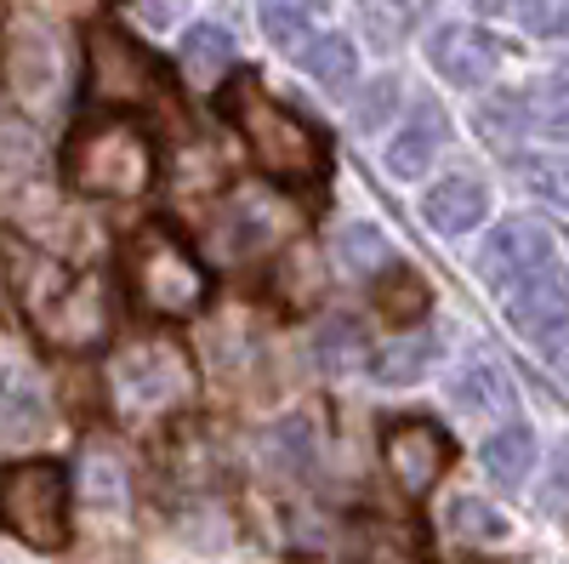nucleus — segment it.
<instances>
[{
    "mask_svg": "<svg viewBox=\"0 0 569 564\" xmlns=\"http://www.w3.org/2000/svg\"><path fill=\"white\" fill-rule=\"evenodd\" d=\"M485 211H490V188H485L479 177H445L439 188H427V200H421L427 228H439V234L479 228Z\"/></svg>",
    "mask_w": 569,
    "mask_h": 564,
    "instance_id": "nucleus-17",
    "label": "nucleus"
},
{
    "mask_svg": "<svg viewBox=\"0 0 569 564\" xmlns=\"http://www.w3.org/2000/svg\"><path fill=\"white\" fill-rule=\"evenodd\" d=\"M433 359H439V343L427 337V332H416V337H393L382 354H370V365H376V383H393V388L421 383V376L433 370Z\"/></svg>",
    "mask_w": 569,
    "mask_h": 564,
    "instance_id": "nucleus-22",
    "label": "nucleus"
},
{
    "mask_svg": "<svg viewBox=\"0 0 569 564\" xmlns=\"http://www.w3.org/2000/svg\"><path fill=\"white\" fill-rule=\"evenodd\" d=\"M552 268V228L536 222V217H507L485 234V251H479V279L485 286H518V279H530Z\"/></svg>",
    "mask_w": 569,
    "mask_h": 564,
    "instance_id": "nucleus-10",
    "label": "nucleus"
},
{
    "mask_svg": "<svg viewBox=\"0 0 569 564\" xmlns=\"http://www.w3.org/2000/svg\"><path fill=\"white\" fill-rule=\"evenodd\" d=\"M445 137H450V126H445V115L433 109V103H421L399 131H393V144H388V171L393 177H421L427 166L439 160V149H445Z\"/></svg>",
    "mask_w": 569,
    "mask_h": 564,
    "instance_id": "nucleus-18",
    "label": "nucleus"
},
{
    "mask_svg": "<svg viewBox=\"0 0 569 564\" xmlns=\"http://www.w3.org/2000/svg\"><path fill=\"white\" fill-rule=\"evenodd\" d=\"M507 314H512L518 332L541 343L552 325L569 319V274L541 268V274H530V279H518V286H507Z\"/></svg>",
    "mask_w": 569,
    "mask_h": 564,
    "instance_id": "nucleus-13",
    "label": "nucleus"
},
{
    "mask_svg": "<svg viewBox=\"0 0 569 564\" xmlns=\"http://www.w3.org/2000/svg\"><path fill=\"white\" fill-rule=\"evenodd\" d=\"M518 177H525L541 200L569 211V155H530V160H518Z\"/></svg>",
    "mask_w": 569,
    "mask_h": 564,
    "instance_id": "nucleus-27",
    "label": "nucleus"
},
{
    "mask_svg": "<svg viewBox=\"0 0 569 564\" xmlns=\"http://www.w3.org/2000/svg\"><path fill=\"white\" fill-rule=\"evenodd\" d=\"M0 257L12 268V297L29 314V325L63 354H86L109 337V286L98 274H69L34 246L0 240Z\"/></svg>",
    "mask_w": 569,
    "mask_h": 564,
    "instance_id": "nucleus-1",
    "label": "nucleus"
},
{
    "mask_svg": "<svg viewBox=\"0 0 569 564\" xmlns=\"http://www.w3.org/2000/svg\"><path fill=\"white\" fill-rule=\"evenodd\" d=\"M103 383H109V405L126 422H154V416L188 410L194 394H200L194 359H188V348L166 332L120 343L103 365Z\"/></svg>",
    "mask_w": 569,
    "mask_h": 564,
    "instance_id": "nucleus-3",
    "label": "nucleus"
},
{
    "mask_svg": "<svg viewBox=\"0 0 569 564\" xmlns=\"http://www.w3.org/2000/svg\"><path fill=\"white\" fill-rule=\"evenodd\" d=\"M541 354L552 359V370L569 383V319H563V325H552V332L541 337Z\"/></svg>",
    "mask_w": 569,
    "mask_h": 564,
    "instance_id": "nucleus-34",
    "label": "nucleus"
},
{
    "mask_svg": "<svg viewBox=\"0 0 569 564\" xmlns=\"http://www.w3.org/2000/svg\"><path fill=\"white\" fill-rule=\"evenodd\" d=\"M313 359H319L325 370H359V365L370 359V343H365V332H359V319H330V325H319Z\"/></svg>",
    "mask_w": 569,
    "mask_h": 564,
    "instance_id": "nucleus-25",
    "label": "nucleus"
},
{
    "mask_svg": "<svg viewBox=\"0 0 569 564\" xmlns=\"http://www.w3.org/2000/svg\"><path fill=\"white\" fill-rule=\"evenodd\" d=\"M177 63L194 86H217L228 69H233V34L222 23H194L177 46Z\"/></svg>",
    "mask_w": 569,
    "mask_h": 564,
    "instance_id": "nucleus-20",
    "label": "nucleus"
},
{
    "mask_svg": "<svg viewBox=\"0 0 569 564\" xmlns=\"http://www.w3.org/2000/svg\"><path fill=\"white\" fill-rule=\"evenodd\" d=\"M86 91L91 103H109V109H142L160 98V63L142 52V46L120 29H91L86 40Z\"/></svg>",
    "mask_w": 569,
    "mask_h": 564,
    "instance_id": "nucleus-7",
    "label": "nucleus"
},
{
    "mask_svg": "<svg viewBox=\"0 0 569 564\" xmlns=\"http://www.w3.org/2000/svg\"><path fill=\"white\" fill-rule=\"evenodd\" d=\"M7 75H12V86H18V98H29V103H52V98H58V86H63V52H58V40L46 34L40 23L12 29Z\"/></svg>",
    "mask_w": 569,
    "mask_h": 564,
    "instance_id": "nucleus-11",
    "label": "nucleus"
},
{
    "mask_svg": "<svg viewBox=\"0 0 569 564\" xmlns=\"http://www.w3.org/2000/svg\"><path fill=\"white\" fill-rule=\"evenodd\" d=\"M69 188L91 200H137L149 195L154 177H160V155H154V137L142 131L126 115L109 120H86L69 137V155H63Z\"/></svg>",
    "mask_w": 569,
    "mask_h": 564,
    "instance_id": "nucleus-4",
    "label": "nucleus"
},
{
    "mask_svg": "<svg viewBox=\"0 0 569 564\" xmlns=\"http://www.w3.org/2000/svg\"><path fill=\"white\" fill-rule=\"evenodd\" d=\"M126 291L142 314H154V319H188V314H200L206 297H211V274L206 263L194 257V246L182 240L177 228L166 222H142L131 240H126Z\"/></svg>",
    "mask_w": 569,
    "mask_h": 564,
    "instance_id": "nucleus-5",
    "label": "nucleus"
},
{
    "mask_svg": "<svg viewBox=\"0 0 569 564\" xmlns=\"http://www.w3.org/2000/svg\"><path fill=\"white\" fill-rule=\"evenodd\" d=\"M365 18L376 29V46H393L410 29V7H405V0H393V12H388V0H365Z\"/></svg>",
    "mask_w": 569,
    "mask_h": 564,
    "instance_id": "nucleus-30",
    "label": "nucleus"
},
{
    "mask_svg": "<svg viewBox=\"0 0 569 564\" xmlns=\"http://www.w3.org/2000/svg\"><path fill=\"white\" fill-rule=\"evenodd\" d=\"M302 69H308L319 86H330V91H348L353 75H359V52H353L348 34H313V40L302 46Z\"/></svg>",
    "mask_w": 569,
    "mask_h": 564,
    "instance_id": "nucleus-24",
    "label": "nucleus"
},
{
    "mask_svg": "<svg viewBox=\"0 0 569 564\" xmlns=\"http://www.w3.org/2000/svg\"><path fill=\"white\" fill-rule=\"evenodd\" d=\"M450 405L467 416H507L512 410V383L496 354L472 348L456 370H450Z\"/></svg>",
    "mask_w": 569,
    "mask_h": 564,
    "instance_id": "nucleus-14",
    "label": "nucleus"
},
{
    "mask_svg": "<svg viewBox=\"0 0 569 564\" xmlns=\"http://www.w3.org/2000/svg\"><path fill=\"white\" fill-rule=\"evenodd\" d=\"M541 507H547V513H569V439H563V445L552 451V462H547Z\"/></svg>",
    "mask_w": 569,
    "mask_h": 564,
    "instance_id": "nucleus-31",
    "label": "nucleus"
},
{
    "mask_svg": "<svg viewBox=\"0 0 569 564\" xmlns=\"http://www.w3.org/2000/svg\"><path fill=\"white\" fill-rule=\"evenodd\" d=\"M74 491L86 507H98V513H120L131 502V467L126 456L109 445V439H91L80 451V467H74Z\"/></svg>",
    "mask_w": 569,
    "mask_h": 564,
    "instance_id": "nucleus-16",
    "label": "nucleus"
},
{
    "mask_svg": "<svg viewBox=\"0 0 569 564\" xmlns=\"http://www.w3.org/2000/svg\"><path fill=\"white\" fill-rule=\"evenodd\" d=\"M284 234H291V206L268 188H240L228 195L222 211H217V251L228 263H251V257H268Z\"/></svg>",
    "mask_w": 569,
    "mask_h": 564,
    "instance_id": "nucleus-8",
    "label": "nucleus"
},
{
    "mask_svg": "<svg viewBox=\"0 0 569 564\" xmlns=\"http://www.w3.org/2000/svg\"><path fill=\"white\" fill-rule=\"evenodd\" d=\"M0 531L29 553L69 547V467L52 456L0 462Z\"/></svg>",
    "mask_w": 569,
    "mask_h": 564,
    "instance_id": "nucleus-6",
    "label": "nucleus"
},
{
    "mask_svg": "<svg viewBox=\"0 0 569 564\" xmlns=\"http://www.w3.org/2000/svg\"><path fill=\"white\" fill-rule=\"evenodd\" d=\"M393 103H399V80L388 75V80H370V91H365V103H359V126L365 131H376L388 115H393Z\"/></svg>",
    "mask_w": 569,
    "mask_h": 564,
    "instance_id": "nucleus-32",
    "label": "nucleus"
},
{
    "mask_svg": "<svg viewBox=\"0 0 569 564\" xmlns=\"http://www.w3.org/2000/svg\"><path fill=\"white\" fill-rule=\"evenodd\" d=\"M319 12H325V0H262V7H257L262 34L273 46H284V52H302V46L313 40Z\"/></svg>",
    "mask_w": 569,
    "mask_h": 564,
    "instance_id": "nucleus-23",
    "label": "nucleus"
},
{
    "mask_svg": "<svg viewBox=\"0 0 569 564\" xmlns=\"http://www.w3.org/2000/svg\"><path fill=\"white\" fill-rule=\"evenodd\" d=\"M485 474L501 485V491H518V485H530V474H536V434L530 428H501V434H490L485 439Z\"/></svg>",
    "mask_w": 569,
    "mask_h": 564,
    "instance_id": "nucleus-21",
    "label": "nucleus"
},
{
    "mask_svg": "<svg viewBox=\"0 0 569 564\" xmlns=\"http://www.w3.org/2000/svg\"><path fill=\"white\" fill-rule=\"evenodd\" d=\"M46 428H52V405H46L40 383L23 365H7V370H0V439H7V445H29Z\"/></svg>",
    "mask_w": 569,
    "mask_h": 564,
    "instance_id": "nucleus-15",
    "label": "nucleus"
},
{
    "mask_svg": "<svg viewBox=\"0 0 569 564\" xmlns=\"http://www.w3.org/2000/svg\"><path fill=\"white\" fill-rule=\"evenodd\" d=\"M536 120H541V131H552V137H563V144H569V86L563 80L552 86V98L536 109Z\"/></svg>",
    "mask_w": 569,
    "mask_h": 564,
    "instance_id": "nucleus-33",
    "label": "nucleus"
},
{
    "mask_svg": "<svg viewBox=\"0 0 569 564\" xmlns=\"http://www.w3.org/2000/svg\"><path fill=\"white\" fill-rule=\"evenodd\" d=\"M376 303H382V314H388L393 325H416V319L427 314V303H433V291H427V279H421L416 268H399V274L382 279Z\"/></svg>",
    "mask_w": 569,
    "mask_h": 564,
    "instance_id": "nucleus-26",
    "label": "nucleus"
},
{
    "mask_svg": "<svg viewBox=\"0 0 569 564\" xmlns=\"http://www.w3.org/2000/svg\"><path fill=\"white\" fill-rule=\"evenodd\" d=\"M450 525L467 536V542H501L507 536V520L496 507H485L479 496H456L450 502Z\"/></svg>",
    "mask_w": 569,
    "mask_h": 564,
    "instance_id": "nucleus-28",
    "label": "nucleus"
},
{
    "mask_svg": "<svg viewBox=\"0 0 569 564\" xmlns=\"http://www.w3.org/2000/svg\"><path fill=\"white\" fill-rule=\"evenodd\" d=\"M222 115L233 120V131L246 137V149H251V160H257L262 177L302 188V182H319L330 171L325 131L313 120H302L297 109H284L279 98H268L251 75H240V80L222 91Z\"/></svg>",
    "mask_w": 569,
    "mask_h": 564,
    "instance_id": "nucleus-2",
    "label": "nucleus"
},
{
    "mask_svg": "<svg viewBox=\"0 0 569 564\" xmlns=\"http://www.w3.org/2000/svg\"><path fill=\"white\" fill-rule=\"evenodd\" d=\"M427 63H433L450 86H485L501 63V46L472 23H445L433 40H427Z\"/></svg>",
    "mask_w": 569,
    "mask_h": 564,
    "instance_id": "nucleus-12",
    "label": "nucleus"
},
{
    "mask_svg": "<svg viewBox=\"0 0 569 564\" xmlns=\"http://www.w3.org/2000/svg\"><path fill=\"white\" fill-rule=\"evenodd\" d=\"M518 23L536 40H552V34L569 29V0H518Z\"/></svg>",
    "mask_w": 569,
    "mask_h": 564,
    "instance_id": "nucleus-29",
    "label": "nucleus"
},
{
    "mask_svg": "<svg viewBox=\"0 0 569 564\" xmlns=\"http://www.w3.org/2000/svg\"><path fill=\"white\" fill-rule=\"evenodd\" d=\"M330 257H337V268L348 279H370V274L393 268V246H388V234L376 222H342L337 240H330Z\"/></svg>",
    "mask_w": 569,
    "mask_h": 564,
    "instance_id": "nucleus-19",
    "label": "nucleus"
},
{
    "mask_svg": "<svg viewBox=\"0 0 569 564\" xmlns=\"http://www.w3.org/2000/svg\"><path fill=\"white\" fill-rule=\"evenodd\" d=\"M382 462H388V479L410 502H421L450 467V434L439 428V422H427V416H399L393 428L382 434Z\"/></svg>",
    "mask_w": 569,
    "mask_h": 564,
    "instance_id": "nucleus-9",
    "label": "nucleus"
}]
</instances>
